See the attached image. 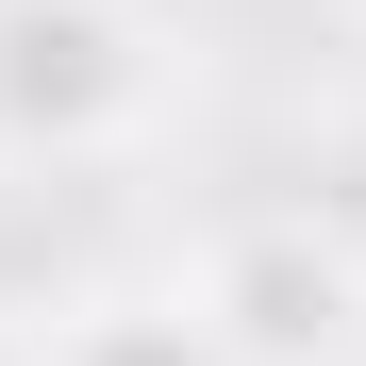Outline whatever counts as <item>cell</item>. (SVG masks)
<instances>
[{
    "instance_id": "6da1fadb",
    "label": "cell",
    "mask_w": 366,
    "mask_h": 366,
    "mask_svg": "<svg viewBox=\"0 0 366 366\" xmlns=\"http://www.w3.org/2000/svg\"><path fill=\"white\" fill-rule=\"evenodd\" d=\"M150 34L134 17H100V0H0V117L50 150H117L150 117Z\"/></svg>"
}]
</instances>
